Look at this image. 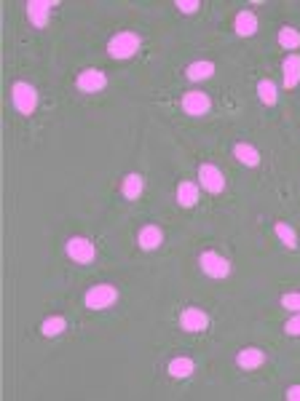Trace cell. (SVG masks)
Returning a JSON list of instances; mask_svg holds the SVG:
<instances>
[{
    "instance_id": "cell-24",
    "label": "cell",
    "mask_w": 300,
    "mask_h": 401,
    "mask_svg": "<svg viewBox=\"0 0 300 401\" xmlns=\"http://www.w3.org/2000/svg\"><path fill=\"white\" fill-rule=\"evenodd\" d=\"M279 305L284 310H292V313H300V292H284L279 297Z\"/></svg>"
},
{
    "instance_id": "cell-2",
    "label": "cell",
    "mask_w": 300,
    "mask_h": 401,
    "mask_svg": "<svg viewBox=\"0 0 300 401\" xmlns=\"http://www.w3.org/2000/svg\"><path fill=\"white\" fill-rule=\"evenodd\" d=\"M140 51V35L131 30H121L108 40V54L112 59H131Z\"/></svg>"
},
{
    "instance_id": "cell-12",
    "label": "cell",
    "mask_w": 300,
    "mask_h": 401,
    "mask_svg": "<svg viewBox=\"0 0 300 401\" xmlns=\"http://www.w3.org/2000/svg\"><path fill=\"white\" fill-rule=\"evenodd\" d=\"M262 361H265V353H262V348H258V345L242 348V350H239V356H236V364H239V369H247V372L260 369Z\"/></svg>"
},
{
    "instance_id": "cell-15",
    "label": "cell",
    "mask_w": 300,
    "mask_h": 401,
    "mask_svg": "<svg viewBox=\"0 0 300 401\" xmlns=\"http://www.w3.org/2000/svg\"><path fill=\"white\" fill-rule=\"evenodd\" d=\"M167 372L169 377H174V380H185V377H190V375L196 372V364H193V359H188V356H174L167 364Z\"/></svg>"
},
{
    "instance_id": "cell-25",
    "label": "cell",
    "mask_w": 300,
    "mask_h": 401,
    "mask_svg": "<svg viewBox=\"0 0 300 401\" xmlns=\"http://www.w3.org/2000/svg\"><path fill=\"white\" fill-rule=\"evenodd\" d=\"M284 332H287V334H290V337H300V313H295V316H292V318H287V321H284Z\"/></svg>"
},
{
    "instance_id": "cell-10",
    "label": "cell",
    "mask_w": 300,
    "mask_h": 401,
    "mask_svg": "<svg viewBox=\"0 0 300 401\" xmlns=\"http://www.w3.org/2000/svg\"><path fill=\"white\" fill-rule=\"evenodd\" d=\"M56 3H46V0H30L24 8H27V19H30V24L38 27V30H43L46 24H49V19H51V8H54Z\"/></svg>"
},
{
    "instance_id": "cell-5",
    "label": "cell",
    "mask_w": 300,
    "mask_h": 401,
    "mask_svg": "<svg viewBox=\"0 0 300 401\" xmlns=\"http://www.w3.org/2000/svg\"><path fill=\"white\" fill-rule=\"evenodd\" d=\"M199 268L204 271L209 278H228L231 275V262L223 255H217L215 249H204L199 255Z\"/></svg>"
},
{
    "instance_id": "cell-27",
    "label": "cell",
    "mask_w": 300,
    "mask_h": 401,
    "mask_svg": "<svg viewBox=\"0 0 300 401\" xmlns=\"http://www.w3.org/2000/svg\"><path fill=\"white\" fill-rule=\"evenodd\" d=\"M287 399L300 401V385H290V388H287Z\"/></svg>"
},
{
    "instance_id": "cell-9",
    "label": "cell",
    "mask_w": 300,
    "mask_h": 401,
    "mask_svg": "<svg viewBox=\"0 0 300 401\" xmlns=\"http://www.w3.org/2000/svg\"><path fill=\"white\" fill-rule=\"evenodd\" d=\"M180 327L190 332V334H196V332H204L209 327V316H206L201 308H196V305H190L180 313Z\"/></svg>"
},
{
    "instance_id": "cell-19",
    "label": "cell",
    "mask_w": 300,
    "mask_h": 401,
    "mask_svg": "<svg viewBox=\"0 0 300 401\" xmlns=\"http://www.w3.org/2000/svg\"><path fill=\"white\" fill-rule=\"evenodd\" d=\"M258 99H260L265 108H274L279 102V86L271 80V78H262L258 83Z\"/></svg>"
},
{
    "instance_id": "cell-18",
    "label": "cell",
    "mask_w": 300,
    "mask_h": 401,
    "mask_svg": "<svg viewBox=\"0 0 300 401\" xmlns=\"http://www.w3.org/2000/svg\"><path fill=\"white\" fill-rule=\"evenodd\" d=\"M142 187H145V180H142L137 171H131V174H126V177L121 180V196L126 200H137L140 193H142Z\"/></svg>"
},
{
    "instance_id": "cell-4",
    "label": "cell",
    "mask_w": 300,
    "mask_h": 401,
    "mask_svg": "<svg viewBox=\"0 0 300 401\" xmlns=\"http://www.w3.org/2000/svg\"><path fill=\"white\" fill-rule=\"evenodd\" d=\"M65 255L78 265H89L97 257V249H94V241L89 236H70L65 241Z\"/></svg>"
},
{
    "instance_id": "cell-17",
    "label": "cell",
    "mask_w": 300,
    "mask_h": 401,
    "mask_svg": "<svg viewBox=\"0 0 300 401\" xmlns=\"http://www.w3.org/2000/svg\"><path fill=\"white\" fill-rule=\"evenodd\" d=\"M215 73V62H209V59H199V62H190L185 67V78L188 80H193V83H199V80H206V78H212Z\"/></svg>"
},
{
    "instance_id": "cell-6",
    "label": "cell",
    "mask_w": 300,
    "mask_h": 401,
    "mask_svg": "<svg viewBox=\"0 0 300 401\" xmlns=\"http://www.w3.org/2000/svg\"><path fill=\"white\" fill-rule=\"evenodd\" d=\"M75 86H78V92L83 94H97L108 86V75L102 73V70H97V67H86V70L78 73Z\"/></svg>"
},
{
    "instance_id": "cell-26",
    "label": "cell",
    "mask_w": 300,
    "mask_h": 401,
    "mask_svg": "<svg viewBox=\"0 0 300 401\" xmlns=\"http://www.w3.org/2000/svg\"><path fill=\"white\" fill-rule=\"evenodd\" d=\"M174 8H180L183 14H196V11L201 8V3H199V0H177Z\"/></svg>"
},
{
    "instance_id": "cell-22",
    "label": "cell",
    "mask_w": 300,
    "mask_h": 401,
    "mask_svg": "<svg viewBox=\"0 0 300 401\" xmlns=\"http://www.w3.org/2000/svg\"><path fill=\"white\" fill-rule=\"evenodd\" d=\"M65 329H67V318H65V316H49V318L40 321V334H43V337H56V334H62Z\"/></svg>"
},
{
    "instance_id": "cell-3",
    "label": "cell",
    "mask_w": 300,
    "mask_h": 401,
    "mask_svg": "<svg viewBox=\"0 0 300 401\" xmlns=\"http://www.w3.org/2000/svg\"><path fill=\"white\" fill-rule=\"evenodd\" d=\"M83 302H86L89 310H108L118 302V289L112 284H108V281L94 284L92 289L83 294Z\"/></svg>"
},
{
    "instance_id": "cell-23",
    "label": "cell",
    "mask_w": 300,
    "mask_h": 401,
    "mask_svg": "<svg viewBox=\"0 0 300 401\" xmlns=\"http://www.w3.org/2000/svg\"><path fill=\"white\" fill-rule=\"evenodd\" d=\"M274 233H276V238H279L287 249H295V246H298V233H295V228H292L290 222H276V225H274Z\"/></svg>"
},
{
    "instance_id": "cell-1",
    "label": "cell",
    "mask_w": 300,
    "mask_h": 401,
    "mask_svg": "<svg viewBox=\"0 0 300 401\" xmlns=\"http://www.w3.org/2000/svg\"><path fill=\"white\" fill-rule=\"evenodd\" d=\"M11 105L17 110L19 115H33L38 110V92L33 83H27V80H14L11 83Z\"/></svg>"
},
{
    "instance_id": "cell-11",
    "label": "cell",
    "mask_w": 300,
    "mask_h": 401,
    "mask_svg": "<svg viewBox=\"0 0 300 401\" xmlns=\"http://www.w3.org/2000/svg\"><path fill=\"white\" fill-rule=\"evenodd\" d=\"M137 244H140V249L153 252V249H158V246L164 244V230H161L156 222H148V225L140 228V233H137Z\"/></svg>"
},
{
    "instance_id": "cell-20",
    "label": "cell",
    "mask_w": 300,
    "mask_h": 401,
    "mask_svg": "<svg viewBox=\"0 0 300 401\" xmlns=\"http://www.w3.org/2000/svg\"><path fill=\"white\" fill-rule=\"evenodd\" d=\"M177 200H180V206H185V209L196 206V203H199V185L190 182V180L180 182L177 185Z\"/></svg>"
},
{
    "instance_id": "cell-8",
    "label": "cell",
    "mask_w": 300,
    "mask_h": 401,
    "mask_svg": "<svg viewBox=\"0 0 300 401\" xmlns=\"http://www.w3.org/2000/svg\"><path fill=\"white\" fill-rule=\"evenodd\" d=\"M199 185L204 187L206 193H212V196L223 193V187H225L223 171H220L215 164H201L199 166Z\"/></svg>"
},
{
    "instance_id": "cell-21",
    "label": "cell",
    "mask_w": 300,
    "mask_h": 401,
    "mask_svg": "<svg viewBox=\"0 0 300 401\" xmlns=\"http://www.w3.org/2000/svg\"><path fill=\"white\" fill-rule=\"evenodd\" d=\"M281 49H287V51H295L300 46V30L298 27H292V24H284L279 30V35H276Z\"/></svg>"
},
{
    "instance_id": "cell-13",
    "label": "cell",
    "mask_w": 300,
    "mask_h": 401,
    "mask_svg": "<svg viewBox=\"0 0 300 401\" xmlns=\"http://www.w3.org/2000/svg\"><path fill=\"white\" fill-rule=\"evenodd\" d=\"M281 83L284 89H295L300 83V56L290 54L281 62Z\"/></svg>"
},
{
    "instance_id": "cell-16",
    "label": "cell",
    "mask_w": 300,
    "mask_h": 401,
    "mask_svg": "<svg viewBox=\"0 0 300 401\" xmlns=\"http://www.w3.org/2000/svg\"><path fill=\"white\" fill-rule=\"evenodd\" d=\"M233 30H236V35L242 37H249L258 33V17H255V11H239L236 19H233Z\"/></svg>"
},
{
    "instance_id": "cell-7",
    "label": "cell",
    "mask_w": 300,
    "mask_h": 401,
    "mask_svg": "<svg viewBox=\"0 0 300 401\" xmlns=\"http://www.w3.org/2000/svg\"><path fill=\"white\" fill-rule=\"evenodd\" d=\"M180 108L185 115H193V118H201L209 112L212 108V102H209V96L204 92H199V89H190V92L183 94V102H180Z\"/></svg>"
},
{
    "instance_id": "cell-14",
    "label": "cell",
    "mask_w": 300,
    "mask_h": 401,
    "mask_svg": "<svg viewBox=\"0 0 300 401\" xmlns=\"http://www.w3.org/2000/svg\"><path fill=\"white\" fill-rule=\"evenodd\" d=\"M233 158L239 161V164L249 166V169H255V166H260V150L255 145H249V142H236L233 145Z\"/></svg>"
}]
</instances>
